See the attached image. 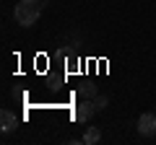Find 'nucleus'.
Masks as SVG:
<instances>
[{
	"instance_id": "obj_6",
	"label": "nucleus",
	"mask_w": 156,
	"mask_h": 145,
	"mask_svg": "<svg viewBox=\"0 0 156 145\" xmlns=\"http://www.w3.org/2000/svg\"><path fill=\"white\" fill-rule=\"evenodd\" d=\"M78 91H81V96H83V99H94V96L99 93V88H96L94 83H83V86H81Z\"/></svg>"
},
{
	"instance_id": "obj_4",
	"label": "nucleus",
	"mask_w": 156,
	"mask_h": 145,
	"mask_svg": "<svg viewBox=\"0 0 156 145\" xmlns=\"http://www.w3.org/2000/svg\"><path fill=\"white\" fill-rule=\"evenodd\" d=\"M0 130H3V132L16 130V114H13V112H8V109L0 112Z\"/></svg>"
},
{
	"instance_id": "obj_3",
	"label": "nucleus",
	"mask_w": 156,
	"mask_h": 145,
	"mask_svg": "<svg viewBox=\"0 0 156 145\" xmlns=\"http://www.w3.org/2000/svg\"><path fill=\"white\" fill-rule=\"evenodd\" d=\"M96 114V106H94V101H81V104L76 106V112H73V119H76V122H89L91 117H94Z\"/></svg>"
},
{
	"instance_id": "obj_2",
	"label": "nucleus",
	"mask_w": 156,
	"mask_h": 145,
	"mask_svg": "<svg viewBox=\"0 0 156 145\" xmlns=\"http://www.w3.org/2000/svg\"><path fill=\"white\" fill-rule=\"evenodd\" d=\"M138 132H140V137H154L156 135V114L154 112H143L138 117Z\"/></svg>"
},
{
	"instance_id": "obj_5",
	"label": "nucleus",
	"mask_w": 156,
	"mask_h": 145,
	"mask_svg": "<svg viewBox=\"0 0 156 145\" xmlns=\"http://www.w3.org/2000/svg\"><path fill=\"white\" fill-rule=\"evenodd\" d=\"M99 140H101V130H99V127H89L81 143H86V145H94V143H99Z\"/></svg>"
},
{
	"instance_id": "obj_7",
	"label": "nucleus",
	"mask_w": 156,
	"mask_h": 145,
	"mask_svg": "<svg viewBox=\"0 0 156 145\" xmlns=\"http://www.w3.org/2000/svg\"><path fill=\"white\" fill-rule=\"evenodd\" d=\"M94 106H96V112H101V109H107V104H109V96H104V93H96L94 99Z\"/></svg>"
},
{
	"instance_id": "obj_1",
	"label": "nucleus",
	"mask_w": 156,
	"mask_h": 145,
	"mask_svg": "<svg viewBox=\"0 0 156 145\" xmlns=\"http://www.w3.org/2000/svg\"><path fill=\"white\" fill-rule=\"evenodd\" d=\"M42 8H44V0H18L16 8H13V21L18 26L29 29V26H34L39 21Z\"/></svg>"
}]
</instances>
